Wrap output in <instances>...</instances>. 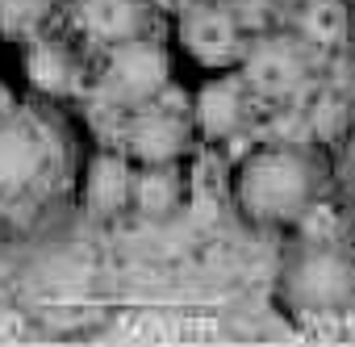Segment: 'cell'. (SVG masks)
I'll list each match as a JSON object with an SVG mask.
<instances>
[{
    "instance_id": "9a60e30c",
    "label": "cell",
    "mask_w": 355,
    "mask_h": 347,
    "mask_svg": "<svg viewBox=\"0 0 355 347\" xmlns=\"http://www.w3.org/2000/svg\"><path fill=\"white\" fill-rule=\"evenodd\" d=\"M334 167H338V193H343L347 210L355 214V113H351V121H347V130H343V138H338V159H334Z\"/></svg>"
},
{
    "instance_id": "30bf717a",
    "label": "cell",
    "mask_w": 355,
    "mask_h": 347,
    "mask_svg": "<svg viewBox=\"0 0 355 347\" xmlns=\"http://www.w3.org/2000/svg\"><path fill=\"white\" fill-rule=\"evenodd\" d=\"M184 197V180H180V167L171 163H138L134 167V189H130V205L146 218H167L180 210Z\"/></svg>"
},
{
    "instance_id": "8fae6325",
    "label": "cell",
    "mask_w": 355,
    "mask_h": 347,
    "mask_svg": "<svg viewBox=\"0 0 355 347\" xmlns=\"http://www.w3.org/2000/svg\"><path fill=\"white\" fill-rule=\"evenodd\" d=\"M84 26L105 42H125L142 34V9L138 0H92L84 9Z\"/></svg>"
},
{
    "instance_id": "7a4b0ae2",
    "label": "cell",
    "mask_w": 355,
    "mask_h": 347,
    "mask_svg": "<svg viewBox=\"0 0 355 347\" xmlns=\"http://www.w3.org/2000/svg\"><path fill=\"white\" fill-rule=\"evenodd\" d=\"M326 167L305 146H259L234 171V205L259 226H297L322 193Z\"/></svg>"
},
{
    "instance_id": "8992f818",
    "label": "cell",
    "mask_w": 355,
    "mask_h": 347,
    "mask_svg": "<svg viewBox=\"0 0 355 347\" xmlns=\"http://www.w3.org/2000/svg\"><path fill=\"white\" fill-rule=\"evenodd\" d=\"M180 42L184 51L201 63V67H214V71H226L243 59V30L239 22L222 9V5H197L184 13L180 22Z\"/></svg>"
},
{
    "instance_id": "7c38bea8",
    "label": "cell",
    "mask_w": 355,
    "mask_h": 347,
    "mask_svg": "<svg viewBox=\"0 0 355 347\" xmlns=\"http://www.w3.org/2000/svg\"><path fill=\"white\" fill-rule=\"evenodd\" d=\"M301 38L313 46H338L351 30V13L343 0H305L301 5Z\"/></svg>"
},
{
    "instance_id": "9c48e42d",
    "label": "cell",
    "mask_w": 355,
    "mask_h": 347,
    "mask_svg": "<svg viewBox=\"0 0 355 347\" xmlns=\"http://www.w3.org/2000/svg\"><path fill=\"white\" fill-rule=\"evenodd\" d=\"M130 189H134V167L121 155H92L84 163V176H80V201L92 214H117L121 205H130Z\"/></svg>"
},
{
    "instance_id": "277c9868",
    "label": "cell",
    "mask_w": 355,
    "mask_h": 347,
    "mask_svg": "<svg viewBox=\"0 0 355 347\" xmlns=\"http://www.w3.org/2000/svg\"><path fill=\"white\" fill-rule=\"evenodd\" d=\"M167 76H171V63H167V51L159 42H150L142 34L113 42L105 84L117 101H155L167 88Z\"/></svg>"
},
{
    "instance_id": "6da1fadb",
    "label": "cell",
    "mask_w": 355,
    "mask_h": 347,
    "mask_svg": "<svg viewBox=\"0 0 355 347\" xmlns=\"http://www.w3.org/2000/svg\"><path fill=\"white\" fill-rule=\"evenodd\" d=\"M80 176L71 121L46 96L0 92V243L59 226L80 197Z\"/></svg>"
},
{
    "instance_id": "52a82bcc",
    "label": "cell",
    "mask_w": 355,
    "mask_h": 347,
    "mask_svg": "<svg viewBox=\"0 0 355 347\" xmlns=\"http://www.w3.org/2000/svg\"><path fill=\"white\" fill-rule=\"evenodd\" d=\"M189 142V121H184V109H171L155 96L150 109H142L130 126V151L138 163H171L180 159Z\"/></svg>"
},
{
    "instance_id": "5bb4252c",
    "label": "cell",
    "mask_w": 355,
    "mask_h": 347,
    "mask_svg": "<svg viewBox=\"0 0 355 347\" xmlns=\"http://www.w3.org/2000/svg\"><path fill=\"white\" fill-rule=\"evenodd\" d=\"M55 0H0V34L5 38H34L51 22Z\"/></svg>"
},
{
    "instance_id": "3957f363",
    "label": "cell",
    "mask_w": 355,
    "mask_h": 347,
    "mask_svg": "<svg viewBox=\"0 0 355 347\" xmlns=\"http://www.w3.org/2000/svg\"><path fill=\"white\" fill-rule=\"evenodd\" d=\"M280 301L293 314H334L355 301V255L334 239H301L276 280Z\"/></svg>"
},
{
    "instance_id": "5b68a950",
    "label": "cell",
    "mask_w": 355,
    "mask_h": 347,
    "mask_svg": "<svg viewBox=\"0 0 355 347\" xmlns=\"http://www.w3.org/2000/svg\"><path fill=\"white\" fill-rule=\"evenodd\" d=\"M239 76L247 80L251 92H259L268 101H280V96H293L305 84V55L293 38H259V42L243 46Z\"/></svg>"
},
{
    "instance_id": "ba28073f",
    "label": "cell",
    "mask_w": 355,
    "mask_h": 347,
    "mask_svg": "<svg viewBox=\"0 0 355 347\" xmlns=\"http://www.w3.org/2000/svg\"><path fill=\"white\" fill-rule=\"evenodd\" d=\"M247 80L239 71H218L214 80H205L197 88V101H193V117L197 126L209 134V138H230L239 126H243V113H247Z\"/></svg>"
},
{
    "instance_id": "4fadbf2b",
    "label": "cell",
    "mask_w": 355,
    "mask_h": 347,
    "mask_svg": "<svg viewBox=\"0 0 355 347\" xmlns=\"http://www.w3.org/2000/svg\"><path fill=\"white\" fill-rule=\"evenodd\" d=\"M26 71H30V84L42 96H55L71 84V55L59 42H34L30 59H26Z\"/></svg>"
}]
</instances>
